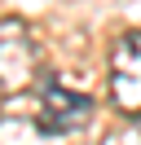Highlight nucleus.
Masks as SVG:
<instances>
[{"label": "nucleus", "mask_w": 141, "mask_h": 145, "mask_svg": "<svg viewBox=\"0 0 141 145\" xmlns=\"http://www.w3.org/2000/svg\"><path fill=\"white\" fill-rule=\"evenodd\" d=\"M35 62H40V48L35 35L22 18H0V88L18 92L35 79Z\"/></svg>", "instance_id": "f257e3e1"}, {"label": "nucleus", "mask_w": 141, "mask_h": 145, "mask_svg": "<svg viewBox=\"0 0 141 145\" xmlns=\"http://www.w3.org/2000/svg\"><path fill=\"white\" fill-rule=\"evenodd\" d=\"M110 101L123 114H141V31H123L110 44Z\"/></svg>", "instance_id": "f03ea898"}, {"label": "nucleus", "mask_w": 141, "mask_h": 145, "mask_svg": "<svg viewBox=\"0 0 141 145\" xmlns=\"http://www.w3.org/2000/svg\"><path fill=\"white\" fill-rule=\"evenodd\" d=\"M35 119L49 132H79V127L93 123V101L84 92H70V88H44L40 106H35Z\"/></svg>", "instance_id": "7ed1b4c3"}, {"label": "nucleus", "mask_w": 141, "mask_h": 145, "mask_svg": "<svg viewBox=\"0 0 141 145\" xmlns=\"http://www.w3.org/2000/svg\"><path fill=\"white\" fill-rule=\"evenodd\" d=\"M0 145H49V127L35 114H0Z\"/></svg>", "instance_id": "20e7f679"}, {"label": "nucleus", "mask_w": 141, "mask_h": 145, "mask_svg": "<svg viewBox=\"0 0 141 145\" xmlns=\"http://www.w3.org/2000/svg\"><path fill=\"white\" fill-rule=\"evenodd\" d=\"M115 145H141V114H137V123H132V127H128V132H123Z\"/></svg>", "instance_id": "39448f33"}, {"label": "nucleus", "mask_w": 141, "mask_h": 145, "mask_svg": "<svg viewBox=\"0 0 141 145\" xmlns=\"http://www.w3.org/2000/svg\"><path fill=\"white\" fill-rule=\"evenodd\" d=\"M0 92H5V88H0Z\"/></svg>", "instance_id": "423d86ee"}]
</instances>
